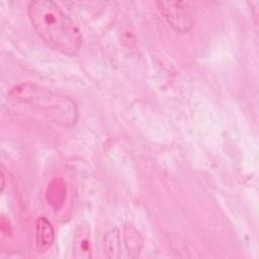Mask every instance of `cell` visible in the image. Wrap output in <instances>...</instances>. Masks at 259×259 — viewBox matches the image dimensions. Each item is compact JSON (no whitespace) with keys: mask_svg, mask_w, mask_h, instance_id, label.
Returning <instances> with one entry per match:
<instances>
[{"mask_svg":"<svg viewBox=\"0 0 259 259\" xmlns=\"http://www.w3.org/2000/svg\"><path fill=\"white\" fill-rule=\"evenodd\" d=\"M75 258H89L91 257V246L89 229L87 226L81 224L75 232V239L73 243Z\"/></svg>","mask_w":259,"mask_h":259,"instance_id":"cell-5","label":"cell"},{"mask_svg":"<svg viewBox=\"0 0 259 259\" xmlns=\"http://www.w3.org/2000/svg\"><path fill=\"white\" fill-rule=\"evenodd\" d=\"M28 16L38 36L52 49L67 56L76 55L82 37L72 19L53 1H32Z\"/></svg>","mask_w":259,"mask_h":259,"instance_id":"cell-1","label":"cell"},{"mask_svg":"<svg viewBox=\"0 0 259 259\" xmlns=\"http://www.w3.org/2000/svg\"><path fill=\"white\" fill-rule=\"evenodd\" d=\"M66 198V184L61 177L54 178L47 190V199L52 207L57 211Z\"/></svg>","mask_w":259,"mask_h":259,"instance_id":"cell-7","label":"cell"},{"mask_svg":"<svg viewBox=\"0 0 259 259\" xmlns=\"http://www.w3.org/2000/svg\"><path fill=\"white\" fill-rule=\"evenodd\" d=\"M9 96L17 102L29 104L44 111L59 125L71 127L78 119V107L73 99L34 83L24 82L15 85L9 91Z\"/></svg>","mask_w":259,"mask_h":259,"instance_id":"cell-2","label":"cell"},{"mask_svg":"<svg viewBox=\"0 0 259 259\" xmlns=\"http://www.w3.org/2000/svg\"><path fill=\"white\" fill-rule=\"evenodd\" d=\"M55 242V231L52 224L44 217L36 221L35 246L39 253L46 252Z\"/></svg>","mask_w":259,"mask_h":259,"instance_id":"cell-4","label":"cell"},{"mask_svg":"<svg viewBox=\"0 0 259 259\" xmlns=\"http://www.w3.org/2000/svg\"><path fill=\"white\" fill-rule=\"evenodd\" d=\"M1 180H2V183H1V192H3L4 187H5V173H4V168H3V166H1Z\"/></svg>","mask_w":259,"mask_h":259,"instance_id":"cell-9","label":"cell"},{"mask_svg":"<svg viewBox=\"0 0 259 259\" xmlns=\"http://www.w3.org/2000/svg\"><path fill=\"white\" fill-rule=\"evenodd\" d=\"M124 246L132 258H137L144 246V238L141 233L132 225H125L123 228Z\"/></svg>","mask_w":259,"mask_h":259,"instance_id":"cell-6","label":"cell"},{"mask_svg":"<svg viewBox=\"0 0 259 259\" xmlns=\"http://www.w3.org/2000/svg\"><path fill=\"white\" fill-rule=\"evenodd\" d=\"M105 253L108 258L114 259L120 257V245H119V233L117 229L109 231L104 238Z\"/></svg>","mask_w":259,"mask_h":259,"instance_id":"cell-8","label":"cell"},{"mask_svg":"<svg viewBox=\"0 0 259 259\" xmlns=\"http://www.w3.org/2000/svg\"><path fill=\"white\" fill-rule=\"evenodd\" d=\"M158 8L168 24L178 33H187L195 23V10L187 1H158Z\"/></svg>","mask_w":259,"mask_h":259,"instance_id":"cell-3","label":"cell"}]
</instances>
